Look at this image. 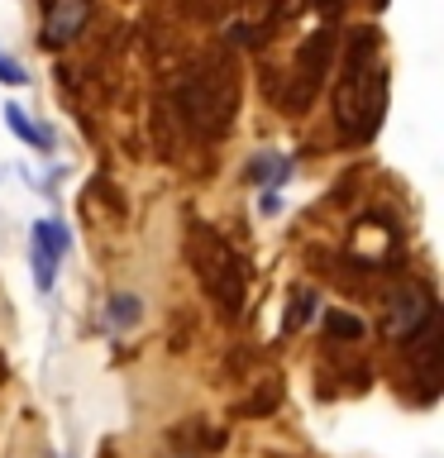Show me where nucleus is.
I'll list each match as a JSON object with an SVG mask.
<instances>
[{
    "instance_id": "4",
    "label": "nucleus",
    "mask_w": 444,
    "mask_h": 458,
    "mask_svg": "<svg viewBox=\"0 0 444 458\" xmlns=\"http://www.w3.org/2000/svg\"><path fill=\"white\" fill-rule=\"evenodd\" d=\"M29 263H34V286L38 292H53V282H57V263H63V258H57L48 243H43L34 229H29Z\"/></svg>"
},
{
    "instance_id": "1",
    "label": "nucleus",
    "mask_w": 444,
    "mask_h": 458,
    "mask_svg": "<svg viewBox=\"0 0 444 458\" xmlns=\"http://www.w3.org/2000/svg\"><path fill=\"white\" fill-rule=\"evenodd\" d=\"M192 229H196L192 234V263L201 267L206 292L220 301L225 310H239V301H243V263L215 229H206V225H192Z\"/></svg>"
},
{
    "instance_id": "7",
    "label": "nucleus",
    "mask_w": 444,
    "mask_h": 458,
    "mask_svg": "<svg viewBox=\"0 0 444 458\" xmlns=\"http://www.w3.org/2000/svg\"><path fill=\"white\" fill-rule=\"evenodd\" d=\"M0 81H5V86H24V81H29V77H24V67L14 63L5 48H0Z\"/></svg>"
},
{
    "instance_id": "3",
    "label": "nucleus",
    "mask_w": 444,
    "mask_h": 458,
    "mask_svg": "<svg viewBox=\"0 0 444 458\" xmlns=\"http://www.w3.org/2000/svg\"><path fill=\"white\" fill-rule=\"evenodd\" d=\"M0 114H5V129H10V134H14V139H24L29 148H38V153H48V148H53V134H48V129H38L34 120H29L24 106H14V100H10V106L0 110Z\"/></svg>"
},
{
    "instance_id": "2",
    "label": "nucleus",
    "mask_w": 444,
    "mask_h": 458,
    "mask_svg": "<svg viewBox=\"0 0 444 458\" xmlns=\"http://www.w3.org/2000/svg\"><path fill=\"white\" fill-rule=\"evenodd\" d=\"M81 20H86V0H57V5L48 10V24H43V38L67 43L81 29Z\"/></svg>"
},
{
    "instance_id": "6",
    "label": "nucleus",
    "mask_w": 444,
    "mask_h": 458,
    "mask_svg": "<svg viewBox=\"0 0 444 458\" xmlns=\"http://www.w3.org/2000/svg\"><path fill=\"white\" fill-rule=\"evenodd\" d=\"M325 329H329V335H344V339H358V335H363V325L349 320V315H339V310L325 315Z\"/></svg>"
},
{
    "instance_id": "5",
    "label": "nucleus",
    "mask_w": 444,
    "mask_h": 458,
    "mask_svg": "<svg viewBox=\"0 0 444 458\" xmlns=\"http://www.w3.org/2000/svg\"><path fill=\"white\" fill-rule=\"evenodd\" d=\"M139 315H143V301H139V296H129V292L110 296V306H106V320H110L115 329H129V325H139Z\"/></svg>"
}]
</instances>
